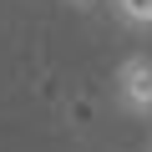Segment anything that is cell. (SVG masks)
<instances>
[{
  "label": "cell",
  "instance_id": "6da1fadb",
  "mask_svg": "<svg viewBox=\"0 0 152 152\" xmlns=\"http://www.w3.org/2000/svg\"><path fill=\"white\" fill-rule=\"evenodd\" d=\"M112 102L127 117H152V56H122V66L112 71Z\"/></svg>",
  "mask_w": 152,
  "mask_h": 152
},
{
  "label": "cell",
  "instance_id": "7a4b0ae2",
  "mask_svg": "<svg viewBox=\"0 0 152 152\" xmlns=\"http://www.w3.org/2000/svg\"><path fill=\"white\" fill-rule=\"evenodd\" d=\"M112 10H117V20L132 26V31H147V26H152V0H112Z\"/></svg>",
  "mask_w": 152,
  "mask_h": 152
},
{
  "label": "cell",
  "instance_id": "3957f363",
  "mask_svg": "<svg viewBox=\"0 0 152 152\" xmlns=\"http://www.w3.org/2000/svg\"><path fill=\"white\" fill-rule=\"evenodd\" d=\"M71 5H91V0H71Z\"/></svg>",
  "mask_w": 152,
  "mask_h": 152
},
{
  "label": "cell",
  "instance_id": "277c9868",
  "mask_svg": "<svg viewBox=\"0 0 152 152\" xmlns=\"http://www.w3.org/2000/svg\"><path fill=\"white\" fill-rule=\"evenodd\" d=\"M147 152H152V147H147Z\"/></svg>",
  "mask_w": 152,
  "mask_h": 152
}]
</instances>
